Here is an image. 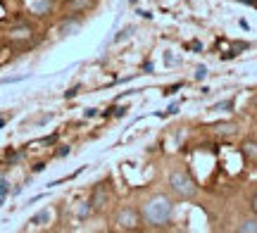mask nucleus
Here are the masks:
<instances>
[{"mask_svg": "<svg viewBox=\"0 0 257 233\" xmlns=\"http://www.w3.org/2000/svg\"><path fill=\"white\" fill-rule=\"evenodd\" d=\"M167 186H169V193L179 200H193L198 195V183H195V178L191 176L188 169H172L169 178H167Z\"/></svg>", "mask_w": 257, "mask_h": 233, "instance_id": "nucleus-2", "label": "nucleus"}, {"mask_svg": "<svg viewBox=\"0 0 257 233\" xmlns=\"http://www.w3.org/2000/svg\"><path fill=\"white\" fill-rule=\"evenodd\" d=\"M229 107H233V100H226V103L217 105V107H214V110H229Z\"/></svg>", "mask_w": 257, "mask_h": 233, "instance_id": "nucleus-15", "label": "nucleus"}, {"mask_svg": "<svg viewBox=\"0 0 257 233\" xmlns=\"http://www.w3.org/2000/svg\"><path fill=\"white\" fill-rule=\"evenodd\" d=\"M48 216H50L48 212H41V214H36L31 221H29V224H43V221H48Z\"/></svg>", "mask_w": 257, "mask_h": 233, "instance_id": "nucleus-12", "label": "nucleus"}, {"mask_svg": "<svg viewBox=\"0 0 257 233\" xmlns=\"http://www.w3.org/2000/svg\"><path fill=\"white\" fill-rule=\"evenodd\" d=\"M34 34H36V29L31 27L29 22H19V24H15V27H10L8 38L12 41V43H29V41L34 38Z\"/></svg>", "mask_w": 257, "mask_h": 233, "instance_id": "nucleus-6", "label": "nucleus"}, {"mask_svg": "<svg viewBox=\"0 0 257 233\" xmlns=\"http://www.w3.org/2000/svg\"><path fill=\"white\" fill-rule=\"evenodd\" d=\"M217 133H236V124H217Z\"/></svg>", "mask_w": 257, "mask_h": 233, "instance_id": "nucleus-11", "label": "nucleus"}, {"mask_svg": "<svg viewBox=\"0 0 257 233\" xmlns=\"http://www.w3.org/2000/svg\"><path fill=\"white\" fill-rule=\"evenodd\" d=\"M236 231L238 233H257V214L243 216L238 224H236Z\"/></svg>", "mask_w": 257, "mask_h": 233, "instance_id": "nucleus-9", "label": "nucleus"}, {"mask_svg": "<svg viewBox=\"0 0 257 233\" xmlns=\"http://www.w3.org/2000/svg\"><path fill=\"white\" fill-rule=\"evenodd\" d=\"M83 24V15H64L62 22H60V27L57 31L62 34V36H69V34H76Z\"/></svg>", "mask_w": 257, "mask_h": 233, "instance_id": "nucleus-7", "label": "nucleus"}, {"mask_svg": "<svg viewBox=\"0 0 257 233\" xmlns=\"http://www.w3.org/2000/svg\"><path fill=\"white\" fill-rule=\"evenodd\" d=\"M55 10V0H27V12L34 19H48Z\"/></svg>", "mask_w": 257, "mask_h": 233, "instance_id": "nucleus-5", "label": "nucleus"}, {"mask_svg": "<svg viewBox=\"0 0 257 233\" xmlns=\"http://www.w3.org/2000/svg\"><path fill=\"white\" fill-rule=\"evenodd\" d=\"M141 216H143V226L148 228H167L174 219V200L167 193H155L143 200Z\"/></svg>", "mask_w": 257, "mask_h": 233, "instance_id": "nucleus-1", "label": "nucleus"}, {"mask_svg": "<svg viewBox=\"0 0 257 233\" xmlns=\"http://www.w3.org/2000/svg\"><path fill=\"white\" fill-rule=\"evenodd\" d=\"M8 193H10V183L5 178H0V195H8Z\"/></svg>", "mask_w": 257, "mask_h": 233, "instance_id": "nucleus-13", "label": "nucleus"}, {"mask_svg": "<svg viewBox=\"0 0 257 233\" xmlns=\"http://www.w3.org/2000/svg\"><path fill=\"white\" fill-rule=\"evenodd\" d=\"M250 105H252V110H257V93L252 95V100H250Z\"/></svg>", "mask_w": 257, "mask_h": 233, "instance_id": "nucleus-17", "label": "nucleus"}, {"mask_svg": "<svg viewBox=\"0 0 257 233\" xmlns=\"http://www.w3.org/2000/svg\"><path fill=\"white\" fill-rule=\"evenodd\" d=\"M243 148H245V155H248V157L257 159V143L255 140H245V145H243Z\"/></svg>", "mask_w": 257, "mask_h": 233, "instance_id": "nucleus-10", "label": "nucleus"}, {"mask_svg": "<svg viewBox=\"0 0 257 233\" xmlns=\"http://www.w3.org/2000/svg\"><path fill=\"white\" fill-rule=\"evenodd\" d=\"M95 5V0H64L67 15H86Z\"/></svg>", "mask_w": 257, "mask_h": 233, "instance_id": "nucleus-8", "label": "nucleus"}, {"mask_svg": "<svg viewBox=\"0 0 257 233\" xmlns=\"http://www.w3.org/2000/svg\"><path fill=\"white\" fill-rule=\"evenodd\" d=\"M240 3H245V5H252V8H257V0H240Z\"/></svg>", "mask_w": 257, "mask_h": 233, "instance_id": "nucleus-16", "label": "nucleus"}, {"mask_svg": "<svg viewBox=\"0 0 257 233\" xmlns=\"http://www.w3.org/2000/svg\"><path fill=\"white\" fill-rule=\"evenodd\" d=\"M143 226V216H141V207L134 205H124L117 209L114 214V228L124 233H134Z\"/></svg>", "mask_w": 257, "mask_h": 233, "instance_id": "nucleus-3", "label": "nucleus"}, {"mask_svg": "<svg viewBox=\"0 0 257 233\" xmlns=\"http://www.w3.org/2000/svg\"><path fill=\"white\" fill-rule=\"evenodd\" d=\"M250 209H252V214H257V190L252 193V197H250Z\"/></svg>", "mask_w": 257, "mask_h": 233, "instance_id": "nucleus-14", "label": "nucleus"}, {"mask_svg": "<svg viewBox=\"0 0 257 233\" xmlns=\"http://www.w3.org/2000/svg\"><path fill=\"white\" fill-rule=\"evenodd\" d=\"M110 197H112V181L110 178H102V181H98V183L93 186L91 197H88L93 214H100L102 209L110 205Z\"/></svg>", "mask_w": 257, "mask_h": 233, "instance_id": "nucleus-4", "label": "nucleus"}]
</instances>
